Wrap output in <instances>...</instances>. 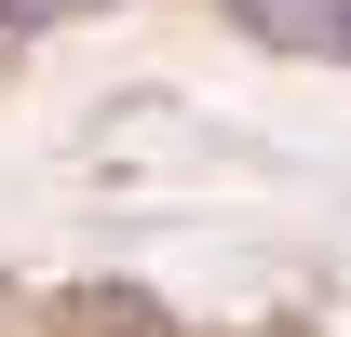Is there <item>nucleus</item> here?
<instances>
[{"instance_id": "f257e3e1", "label": "nucleus", "mask_w": 351, "mask_h": 337, "mask_svg": "<svg viewBox=\"0 0 351 337\" xmlns=\"http://www.w3.org/2000/svg\"><path fill=\"white\" fill-rule=\"evenodd\" d=\"M257 41H284V54H338L351 68V0H230Z\"/></svg>"}, {"instance_id": "f03ea898", "label": "nucleus", "mask_w": 351, "mask_h": 337, "mask_svg": "<svg viewBox=\"0 0 351 337\" xmlns=\"http://www.w3.org/2000/svg\"><path fill=\"white\" fill-rule=\"evenodd\" d=\"M0 14H14V27H41V14H68V0H0Z\"/></svg>"}]
</instances>
